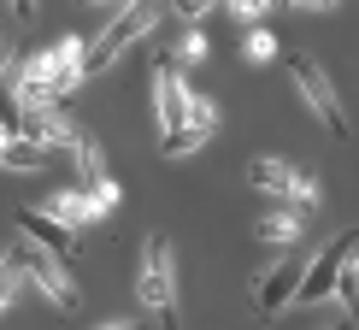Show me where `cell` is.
Returning a JSON list of instances; mask_svg holds the SVG:
<instances>
[{
  "label": "cell",
  "instance_id": "cell-1",
  "mask_svg": "<svg viewBox=\"0 0 359 330\" xmlns=\"http://www.w3.org/2000/svg\"><path fill=\"white\" fill-rule=\"evenodd\" d=\"M154 24H159V0H130L118 18L100 29V41L88 48V59H83V77H100V71H112L118 59H124V48L130 41H142V36H154Z\"/></svg>",
  "mask_w": 359,
  "mask_h": 330
},
{
  "label": "cell",
  "instance_id": "cell-2",
  "mask_svg": "<svg viewBox=\"0 0 359 330\" xmlns=\"http://www.w3.org/2000/svg\"><path fill=\"white\" fill-rule=\"evenodd\" d=\"M136 301L154 312L159 324H177V272H171V242L147 236L136 260Z\"/></svg>",
  "mask_w": 359,
  "mask_h": 330
},
{
  "label": "cell",
  "instance_id": "cell-3",
  "mask_svg": "<svg viewBox=\"0 0 359 330\" xmlns=\"http://www.w3.org/2000/svg\"><path fill=\"white\" fill-rule=\"evenodd\" d=\"M283 71H289V83L306 95V107L330 124V136H353V118H348V107H341V95H336V83H330V71L318 65L312 53H289L283 59Z\"/></svg>",
  "mask_w": 359,
  "mask_h": 330
},
{
  "label": "cell",
  "instance_id": "cell-4",
  "mask_svg": "<svg viewBox=\"0 0 359 330\" xmlns=\"http://www.w3.org/2000/svg\"><path fill=\"white\" fill-rule=\"evenodd\" d=\"M12 260H18V272H24L29 283H36V289L48 295V301H53L59 312H77V283H71V272H65L71 260H59L53 248L29 242V236H24L18 248H12Z\"/></svg>",
  "mask_w": 359,
  "mask_h": 330
},
{
  "label": "cell",
  "instance_id": "cell-5",
  "mask_svg": "<svg viewBox=\"0 0 359 330\" xmlns=\"http://www.w3.org/2000/svg\"><path fill=\"white\" fill-rule=\"evenodd\" d=\"M248 183L259 189V194H271V201H283V206H318V177H306V171H294L289 159H253L248 165Z\"/></svg>",
  "mask_w": 359,
  "mask_h": 330
},
{
  "label": "cell",
  "instance_id": "cell-6",
  "mask_svg": "<svg viewBox=\"0 0 359 330\" xmlns=\"http://www.w3.org/2000/svg\"><path fill=\"white\" fill-rule=\"evenodd\" d=\"M154 107H159V130L177 136L183 130V112H189V83H183L177 53H165V48L154 53Z\"/></svg>",
  "mask_w": 359,
  "mask_h": 330
},
{
  "label": "cell",
  "instance_id": "cell-7",
  "mask_svg": "<svg viewBox=\"0 0 359 330\" xmlns=\"http://www.w3.org/2000/svg\"><path fill=\"white\" fill-rule=\"evenodd\" d=\"M353 236H359V230H341L336 242H330V248L318 253V260L306 265V277H301V289H294V307H324V301H330V295H336V277H341V260H348V253H353Z\"/></svg>",
  "mask_w": 359,
  "mask_h": 330
},
{
  "label": "cell",
  "instance_id": "cell-8",
  "mask_svg": "<svg viewBox=\"0 0 359 330\" xmlns=\"http://www.w3.org/2000/svg\"><path fill=\"white\" fill-rule=\"evenodd\" d=\"M212 130H218V100H212V95H194V88H189L183 130H177V136H159V154H165V159H183V154H194V147L212 136Z\"/></svg>",
  "mask_w": 359,
  "mask_h": 330
},
{
  "label": "cell",
  "instance_id": "cell-9",
  "mask_svg": "<svg viewBox=\"0 0 359 330\" xmlns=\"http://www.w3.org/2000/svg\"><path fill=\"white\" fill-rule=\"evenodd\" d=\"M18 130H24L29 142H41V147H77V136H83V130L59 112V100H36V107H24L18 112Z\"/></svg>",
  "mask_w": 359,
  "mask_h": 330
},
{
  "label": "cell",
  "instance_id": "cell-10",
  "mask_svg": "<svg viewBox=\"0 0 359 330\" xmlns=\"http://www.w3.org/2000/svg\"><path fill=\"white\" fill-rule=\"evenodd\" d=\"M18 230L29 236V242H41V248H53L59 260H77V230H71L65 218H53L48 206H18Z\"/></svg>",
  "mask_w": 359,
  "mask_h": 330
},
{
  "label": "cell",
  "instance_id": "cell-11",
  "mask_svg": "<svg viewBox=\"0 0 359 330\" xmlns=\"http://www.w3.org/2000/svg\"><path fill=\"white\" fill-rule=\"evenodd\" d=\"M301 277H306V265H301V260H277L271 272L253 277V307H259V312H283V307H294V289H301Z\"/></svg>",
  "mask_w": 359,
  "mask_h": 330
},
{
  "label": "cell",
  "instance_id": "cell-12",
  "mask_svg": "<svg viewBox=\"0 0 359 330\" xmlns=\"http://www.w3.org/2000/svg\"><path fill=\"white\" fill-rule=\"evenodd\" d=\"M71 154H77V171H83V183L95 189V194H100V206H107V213H112V206H118V177L107 171V154H100V142H95V136H88V130H83Z\"/></svg>",
  "mask_w": 359,
  "mask_h": 330
},
{
  "label": "cell",
  "instance_id": "cell-13",
  "mask_svg": "<svg viewBox=\"0 0 359 330\" xmlns=\"http://www.w3.org/2000/svg\"><path fill=\"white\" fill-rule=\"evenodd\" d=\"M41 206H48L53 218H65L71 230H88V224H100V213H107L95 189H59V194H48Z\"/></svg>",
  "mask_w": 359,
  "mask_h": 330
},
{
  "label": "cell",
  "instance_id": "cell-14",
  "mask_svg": "<svg viewBox=\"0 0 359 330\" xmlns=\"http://www.w3.org/2000/svg\"><path fill=\"white\" fill-rule=\"evenodd\" d=\"M48 154H53V147L29 142L24 130H0V171H41Z\"/></svg>",
  "mask_w": 359,
  "mask_h": 330
},
{
  "label": "cell",
  "instance_id": "cell-15",
  "mask_svg": "<svg viewBox=\"0 0 359 330\" xmlns=\"http://www.w3.org/2000/svg\"><path fill=\"white\" fill-rule=\"evenodd\" d=\"M253 236H259L265 248H294L306 236V224H301V206H277V213H265L259 224H253Z\"/></svg>",
  "mask_w": 359,
  "mask_h": 330
},
{
  "label": "cell",
  "instance_id": "cell-16",
  "mask_svg": "<svg viewBox=\"0 0 359 330\" xmlns=\"http://www.w3.org/2000/svg\"><path fill=\"white\" fill-rule=\"evenodd\" d=\"M83 59H88L83 36H59L53 41V88H59V95H71V88L83 83Z\"/></svg>",
  "mask_w": 359,
  "mask_h": 330
},
{
  "label": "cell",
  "instance_id": "cell-17",
  "mask_svg": "<svg viewBox=\"0 0 359 330\" xmlns=\"http://www.w3.org/2000/svg\"><path fill=\"white\" fill-rule=\"evenodd\" d=\"M336 295H341V307H348V319H359V260H353V253H348V260H341Z\"/></svg>",
  "mask_w": 359,
  "mask_h": 330
},
{
  "label": "cell",
  "instance_id": "cell-18",
  "mask_svg": "<svg viewBox=\"0 0 359 330\" xmlns=\"http://www.w3.org/2000/svg\"><path fill=\"white\" fill-rule=\"evenodd\" d=\"M248 59H259V65L277 59V36H271V29H248Z\"/></svg>",
  "mask_w": 359,
  "mask_h": 330
},
{
  "label": "cell",
  "instance_id": "cell-19",
  "mask_svg": "<svg viewBox=\"0 0 359 330\" xmlns=\"http://www.w3.org/2000/svg\"><path fill=\"white\" fill-rule=\"evenodd\" d=\"M165 6L177 12V18H189V24H201V18H206V12H212V6H224V0H165Z\"/></svg>",
  "mask_w": 359,
  "mask_h": 330
},
{
  "label": "cell",
  "instance_id": "cell-20",
  "mask_svg": "<svg viewBox=\"0 0 359 330\" xmlns=\"http://www.w3.org/2000/svg\"><path fill=\"white\" fill-rule=\"evenodd\" d=\"M18 277H24V272H18V260L6 253V260H0V312L12 307V289H18Z\"/></svg>",
  "mask_w": 359,
  "mask_h": 330
},
{
  "label": "cell",
  "instance_id": "cell-21",
  "mask_svg": "<svg viewBox=\"0 0 359 330\" xmlns=\"http://www.w3.org/2000/svg\"><path fill=\"white\" fill-rule=\"evenodd\" d=\"M201 59H206V36H201V29H183V65H201Z\"/></svg>",
  "mask_w": 359,
  "mask_h": 330
},
{
  "label": "cell",
  "instance_id": "cell-22",
  "mask_svg": "<svg viewBox=\"0 0 359 330\" xmlns=\"http://www.w3.org/2000/svg\"><path fill=\"white\" fill-rule=\"evenodd\" d=\"M224 6H230L236 18H265V6H271V0H224Z\"/></svg>",
  "mask_w": 359,
  "mask_h": 330
},
{
  "label": "cell",
  "instance_id": "cell-23",
  "mask_svg": "<svg viewBox=\"0 0 359 330\" xmlns=\"http://www.w3.org/2000/svg\"><path fill=\"white\" fill-rule=\"evenodd\" d=\"M36 6H41V0H12V18H24V24H29V18H36Z\"/></svg>",
  "mask_w": 359,
  "mask_h": 330
},
{
  "label": "cell",
  "instance_id": "cell-24",
  "mask_svg": "<svg viewBox=\"0 0 359 330\" xmlns=\"http://www.w3.org/2000/svg\"><path fill=\"white\" fill-rule=\"evenodd\" d=\"M301 6H306V12H330L336 0H301Z\"/></svg>",
  "mask_w": 359,
  "mask_h": 330
},
{
  "label": "cell",
  "instance_id": "cell-25",
  "mask_svg": "<svg viewBox=\"0 0 359 330\" xmlns=\"http://www.w3.org/2000/svg\"><path fill=\"white\" fill-rule=\"evenodd\" d=\"M77 6H107V0H77Z\"/></svg>",
  "mask_w": 359,
  "mask_h": 330
},
{
  "label": "cell",
  "instance_id": "cell-26",
  "mask_svg": "<svg viewBox=\"0 0 359 330\" xmlns=\"http://www.w3.org/2000/svg\"><path fill=\"white\" fill-rule=\"evenodd\" d=\"M283 6H301V0H283Z\"/></svg>",
  "mask_w": 359,
  "mask_h": 330
},
{
  "label": "cell",
  "instance_id": "cell-27",
  "mask_svg": "<svg viewBox=\"0 0 359 330\" xmlns=\"http://www.w3.org/2000/svg\"><path fill=\"white\" fill-rule=\"evenodd\" d=\"M0 59H6V41H0Z\"/></svg>",
  "mask_w": 359,
  "mask_h": 330
}]
</instances>
